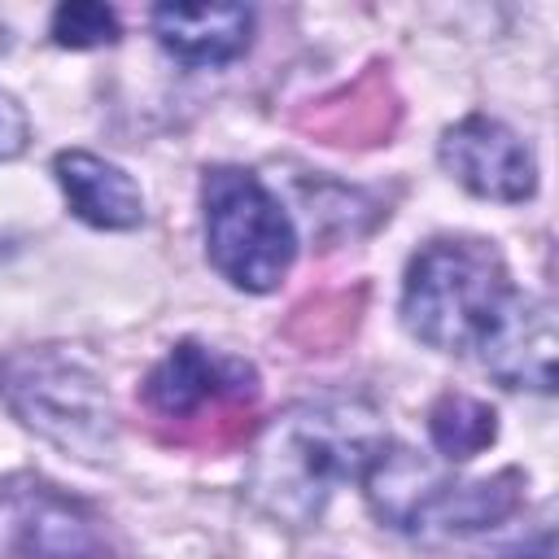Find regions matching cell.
Listing matches in <instances>:
<instances>
[{
    "mask_svg": "<svg viewBox=\"0 0 559 559\" xmlns=\"http://www.w3.org/2000/svg\"><path fill=\"white\" fill-rule=\"evenodd\" d=\"M384 428L362 402H301L275 415L249 459V498L284 520L314 524L332 489L362 480L384 445Z\"/></svg>",
    "mask_w": 559,
    "mask_h": 559,
    "instance_id": "6da1fadb",
    "label": "cell"
},
{
    "mask_svg": "<svg viewBox=\"0 0 559 559\" xmlns=\"http://www.w3.org/2000/svg\"><path fill=\"white\" fill-rule=\"evenodd\" d=\"M515 293L502 258L485 240H428L402 284V323L415 341L441 354H476L507 297Z\"/></svg>",
    "mask_w": 559,
    "mask_h": 559,
    "instance_id": "7a4b0ae2",
    "label": "cell"
},
{
    "mask_svg": "<svg viewBox=\"0 0 559 559\" xmlns=\"http://www.w3.org/2000/svg\"><path fill=\"white\" fill-rule=\"evenodd\" d=\"M205 253L245 293H271L297 258V227L280 197L245 166H214L201 179Z\"/></svg>",
    "mask_w": 559,
    "mask_h": 559,
    "instance_id": "3957f363",
    "label": "cell"
},
{
    "mask_svg": "<svg viewBox=\"0 0 559 559\" xmlns=\"http://www.w3.org/2000/svg\"><path fill=\"white\" fill-rule=\"evenodd\" d=\"M0 389L13 415L79 459H105L114 450L118 424L105 380L66 349H26L4 362Z\"/></svg>",
    "mask_w": 559,
    "mask_h": 559,
    "instance_id": "277c9868",
    "label": "cell"
},
{
    "mask_svg": "<svg viewBox=\"0 0 559 559\" xmlns=\"http://www.w3.org/2000/svg\"><path fill=\"white\" fill-rule=\"evenodd\" d=\"M0 559H118L105 520L35 476L0 480Z\"/></svg>",
    "mask_w": 559,
    "mask_h": 559,
    "instance_id": "5b68a950",
    "label": "cell"
},
{
    "mask_svg": "<svg viewBox=\"0 0 559 559\" xmlns=\"http://www.w3.org/2000/svg\"><path fill=\"white\" fill-rule=\"evenodd\" d=\"M441 166L485 201H528L537 192L533 148L489 114H467L445 127Z\"/></svg>",
    "mask_w": 559,
    "mask_h": 559,
    "instance_id": "8992f818",
    "label": "cell"
},
{
    "mask_svg": "<svg viewBox=\"0 0 559 559\" xmlns=\"http://www.w3.org/2000/svg\"><path fill=\"white\" fill-rule=\"evenodd\" d=\"M555 310L542 297L511 293L502 314L480 341V367L507 384V389H533L550 393L555 389Z\"/></svg>",
    "mask_w": 559,
    "mask_h": 559,
    "instance_id": "52a82bcc",
    "label": "cell"
},
{
    "mask_svg": "<svg viewBox=\"0 0 559 559\" xmlns=\"http://www.w3.org/2000/svg\"><path fill=\"white\" fill-rule=\"evenodd\" d=\"M144 393L162 415L183 419V415H197L210 402L253 393V371L245 362L227 358V354H214L197 341H183L148 371Z\"/></svg>",
    "mask_w": 559,
    "mask_h": 559,
    "instance_id": "ba28073f",
    "label": "cell"
},
{
    "mask_svg": "<svg viewBox=\"0 0 559 559\" xmlns=\"http://www.w3.org/2000/svg\"><path fill=\"white\" fill-rule=\"evenodd\" d=\"M157 44L183 66H223L253 39V9L245 4H157Z\"/></svg>",
    "mask_w": 559,
    "mask_h": 559,
    "instance_id": "9c48e42d",
    "label": "cell"
},
{
    "mask_svg": "<svg viewBox=\"0 0 559 559\" xmlns=\"http://www.w3.org/2000/svg\"><path fill=\"white\" fill-rule=\"evenodd\" d=\"M52 175H57L74 218H83L92 227H105V231L140 227L144 192L122 166H114V162H105L87 148H66V153L52 157Z\"/></svg>",
    "mask_w": 559,
    "mask_h": 559,
    "instance_id": "30bf717a",
    "label": "cell"
},
{
    "mask_svg": "<svg viewBox=\"0 0 559 559\" xmlns=\"http://www.w3.org/2000/svg\"><path fill=\"white\" fill-rule=\"evenodd\" d=\"M428 432H432V445L454 459V463H467L476 454H485L498 437V415L493 406H485L480 397H467V393H441L428 411Z\"/></svg>",
    "mask_w": 559,
    "mask_h": 559,
    "instance_id": "8fae6325",
    "label": "cell"
},
{
    "mask_svg": "<svg viewBox=\"0 0 559 559\" xmlns=\"http://www.w3.org/2000/svg\"><path fill=\"white\" fill-rule=\"evenodd\" d=\"M122 35L118 13L96 0H70L52 9V39L61 48H105Z\"/></svg>",
    "mask_w": 559,
    "mask_h": 559,
    "instance_id": "7c38bea8",
    "label": "cell"
},
{
    "mask_svg": "<svg viewBox=\"0 0 559 559\" xmlns=\"http://www.w3.org/2000/svg\"><path fill=\"white\" fill-rule=\"evenodd\" d=\"M31 140V122H26V109L0 87V162L17 157Z\"/></svg>",
    "mask_w": 559,
    "mask_h": 559,
    "instance_id": "4fadbf2b",
    "label": "cell"
}]
</instances>
